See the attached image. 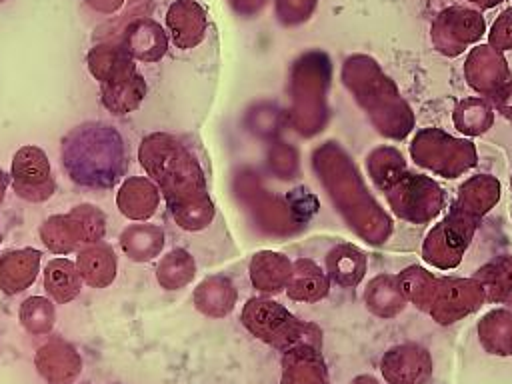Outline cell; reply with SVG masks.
I'll list each match as a JSON object with an SVG mask.
<instances>
[{"label":"cell","mask_w":512,"mask_h":384,"mask_svg":"<svg viewBox=\"0 0 512 384\" xmlns=\"http://www.w3.org/2000/svg\"><path fill=\"white\" fill-rule=\"evenodd\" d=\"M10 180L16 196L26 202H44L56 190L48 156L34 144H26L16 150L12 158Z\"/></svg>","instance_id":"obj_5"},{"label":"cell","mask_w":512,"mask_h":384,"mask_svg":"<svg viewBox=\"0 0 512 384\" xmlns=\"http://www.w3.org/2000/svg\"><path fill=\"white\" fill-rule=\"evenodd\" d=\"M470 2H474V4H478L480 8H492V6H496V4H500L502 0H470Z\"/></svg>","instance_id":"obj_33"},{"label":"cell","mask_w":512,"mask_h":384,"mask_svg":"<svg viewBox=\"0 0 512 384\" xmlns=\"http://www.w3.org/2000/svg\"><path fill=\"white\" fill-rule=\"evenodd\" d=\"M146 92L148 86L144 76L138 70H134L132 74L116 82L100 84V102L114 116H126L140 108Z\"/></svg>","instance_id":"obj_18"},{"label":"cell","mask_w":512,"mask_h":384,"mask_svg":"<svg viewBox=\"0 0 512 384\" xmlns=\"http://www.w3.org/2000/svg\"><path fill=\"white\" fill-rule=\"evenodd\" d=\"M86 66L92 78H96L100 84L116 82L136 70L132 56L122 44L116 42H100L92 46L86 54Z\"/></svg>","instance_id":"obj_16"},{"label":"cell","mask_w":512,"mask_h":384,"mask_svg":"<svg viewBox=\"0 0 512 384\" xmlns=\"http://www.w3.org/2000/svg\"><path fill=\"white\" fill-rule=\"evenodd\" d=\"M464 72H466L468 84L478 92H488L490 84L492 88L502 90V84L510 80L506 60L500 56L498 50H494L488 44L478 46L474 52H470Z\"/></svg>","instance_id":"obj_15"},{"label":"cell","mask_w":512,"mask_h":384,"mask_svg":"<svg viewBox=\"0 0 512 384\" xmlns=\"http://www.w3.org/2000/svg\"><path fill=\"white\" fill-rule=\"evenodd\" d=\"M350 384H380V382L374 376H370V374H360V376L352 378Z\"/></svg>","instance_id":"obj_31"},{"label":"cell","mask_w":512,"mask_h":384,"mask_svg":"<svg viewBox=\"0 0 512 384\" xmlns=\"http://www.w3.org/2000/svg\"><path fill=\"white\" fill-rule=\"evenodd\" d=\"M38 234L50 252L68 254L80 250V246L100 242L106 234V216L92 204H78L66 214L46 218Z\"/></svg>","instance_id":"obj_4"},{"label":"cell","mask_w":512,"mask_h":384,"mask_svg":"<svg viewBox=\"0 0 512 384\" xmlns=\"http://www.w3.org/2000/svg\"><path fill=\"white\" fill-rule=\"evenodd\" d=\"M488 42L494 50H512V8H506L492 22L488 30Z\"/></svg>","instance_id":"obj_29"},{"label":"cell","mask_w":512,"mask_h":384,"mask_svg":"<svg viewBox=\"0 0 512 384\" xmlns=\"http://www.w3.org/2000/svg\"><path fill=\"white\" fill-rule=\"evenodd\" d=\"M280 384H330L320 348L296 344L284 350Z\"/></svg>","instance_id":"obj_12"},{"label":"cell","mask_w":512,"mask_h":384,"mask_svg":"<svg viewBox=\"0 0 512 384\" xmlns=\"http://www.w3.org/2000/svg\"><path fill=\"white\" fill-rule=\"evenodd\" d=\"M20 324L32 336H44L52 330L56 320L54 304L44 296H30L20 304Z\"/></svg>","instance_id":"obj_26"},{"label":"cell","mask_w":512,"mask_h":384,"mask_svg":"<svg viewBox=\"0 0 512 384\" xmlns=\"http://www.w3.org/2000/svg\"><path fill=\"white\" fill-rule=\"evenodd\" d=\"M194 272V258L184 248H176L160 260L156 268V280L166 290H178L194 278Z\"/></svg>","instance_id":"obj_25"},{"label":"cell","mask_w":512,"mask_h":384,"mask_svg":"<svg viewBox=\"0 0 512 384\" xmlns=\"http://www.w3.org/2000/svg\"><path fill=\"white\" fill-rule=\"evenodd\" d=\"M6 188H8V174L0 168V204H2V200L6 196Z\"/></svg>","instance_id":"obj_32"},{"label":"cell","mask_w":512,"mask_h":384,"mask_svg":"<svg viewBox=\"0 0 512 384\" xmlns=\"http://www.w3.org/2000/svg\"><path fill=\"white\" fill-rule=\"evenodd\" d=\"M76 268L82 278L92 288H106L114 282L118 260L114 250L104 242L86 244L76 254Z\"/></svg>","instance_id":"obj_17"},{"label":"cell","mask_w":512,"mask_h":384,"mask_svg":"<svg viewBox=\"0 0 512 384\" xmlns=\"http://www.w3.org/2000/svg\"><path fill=\"white\" fill-rule=\"evenodd\" d=\"M120 246L132 260L146 262L162 250L164 232L152 224H134L122 232Z\"/></svg>","instance_id":"obj_23"},{"label":"cell","mask_w":512,"mask_h":384,"mask_svg":"<svg viewBox=\"0 0 512 384\" xmlns=\"http://www.w3.org/2000/svg\"><path fill=\"white\" fill-rule=\"evenodd\" d=\"M60 162L74 184L108 190L126 174L128 154L114 126L90 120L74 126L62 138Z\"/></svg>","instance_id":"obj_2"},{"label":"cell","mask_w":512,"mask_h":384,"mask_svg":"<svg viewBox=\"0 0 512 384\" xmlns=\"http://www.w3.org/2000/svg\"><path fill=\"white\" fill-rule=\"evenodd\" d=\"M406 304V296L400 288L398 278L380 276L370 282L366 290V306L372 314L380 318H392L402 312Z\"/></svg>","instance_id":"obj_22"},{"label":"cell","mask_w":512,"mask_h":384,"mask_svg":"<svg viewBox=\"0 0 512 384\" xmlns=\"http://www.w3.org/2000/svg\"><path fill=\"white\" fill-rule=\"evenodd\" d=\"M0 244H2V234H0Z\"/></svg>","instance_id":"obj_34"},{"label":"cell","mask_w":512,"mask_h":384,"mask_svg":"<svg viewBox=\"0 0 512 384\" xmlns=\"http://www.w3.org/2000/svg\"><path fill=\"white\" fill-rule=\"evenodd\" d=\"M42 252L36 248L8 250L0 256V290L8 296L34 284L40 272Z\"/></svg>","instance_id":"obj_14"},{"label":"cell","mask_w":512,"mask_h":384,"mask_svg":"<svg viewBox=\"0 0 512 384\" xmlns=\"http://www.w3.org/2000/svg\"><path fill=\"white\" fill-rule=\"evenodd\" d=\"M386 384H428L432 378V356L416 342L388 348L380 360Z\"/></svg>","instance_id":"obj_8"},{"label":"cell","mask_w":512,"mask_h":384,"mask_svg":"<svg viewBox=\"0 0 512 384\" xmlns=\"http://www.w3.org/2000/svg\"><path fill=\"white\" fill-rule=\"evenodd\" d=\"M34 366L44 382L70 384L82 372V358L70 342L62 338H50L36 350Z\"/></svg>","instance_id":"obj_9"},{"label":"cell","mask_w":512,"mask_h":384,"mask_svg":"<svg viewBox=\"0 0 512 384\" xmlns=\"http://www.w3.org/2000/svg\"><path fill=\"white\" fill-rule=\"evenodd\" d=\"M478 340L488 354L512 356V312L490 310L478 322Z\"/></svg>","instance_id":"obj_21"},{"label":"cell","mask_w":512,"mask_h":384,"mask_svg":"<svg viewBox=\"0 0 512 384\" xmlns=\"http://www.w3.org/2000/svg\"><path fill=\"white\" fill-rule=\"evenodd\" d=\"M194 306L198 312L210 318H224L236 304V290L230 280L222 276H210L194 290Z\"/></svg>","instance_id":"obj_19"},{"label":"cell","mask_w":512,"mask_h":384,"mask_svg":"<svg viewBox=\"0 0 512 384\" xmlns=\"http://www.w3.org/2000/svg\"><path fill=\"white\" fill-rule=\"evenodd\" d=\"M166 28L180 50H190L204 40L208 18L206 10L194 0H176L166 12Z\"/></svg>","instance_id":"obj_10"},{"label":"cell","mask_w":512,"mask_h":384,"mask_svg":"<svg viewBox=\"0 0 512 384\" xmlns=\"http://www.w3.org/2000/svg\"><path fill=\"white\" fill-rule=\"evenodd\" d=\"M484 300V288L474 280H438L428 312L434 322L448 326L476 312Z\"/></svg>","instance_id":"obj_7"},{"label":"cell","mask_w":512,"mask_h":384,"mask_svg":"<svg viewBox=\"0 0 512 384\" xmlns=\"http://www.w3.org/2000/svg\"><path fill=\"white\" fill-rule=\"evenodd\" d=\"M240 320L252 336L282 352L296 344L320 348V330L314 324L298 320L274 300L250 298L242 308Z\"/></svg>","instance_id":"obj_3"},{"label":"cell","mask_w":512,"mask_h":384,"mask_svg":"<svg viewBox=\"0 0 512 384\" xmlns=\"http://www.w3.org/2000/svg\"><path fill=\"white\" fill-rule=\"evenodd\" d=\"M160 204V190L148 176H128L118 192L116 206L128 220L144 222L152 218Z\"/></svg>","instance_id":"obj_13"},{"label":"cell","mask_w":512,"mask_h":384,"mask_svg":"<svg viewBox=\"0 0 512 384\" xmlns=\"http://www.w3.org/2000/svg\"><path fill=\"white\" fill-rule=\"evenodd\" d=\"M328 266H330V276L340 284L344 270H348V286L358 284V280L364 274L366 268V258L360 250H356L354 246L346 244V246H338L332 250L330 258H328Z\"/></svg>","instance_id":"obj_27"},{"label":"cell","mask_w":512,"mask_h":384,"mask_svg":"<svg viewBox=\"0 0 512 384\" xmlns=\"http://www.w3.org/2000/svg\"><path fill=\"white\" fill-rule=\"evenodd\" d=\"M306 270H302L300 260L294 266V272H290L286 292L292 300L300 302H316L328 294V276L322 274V270L310 262L304 260Z\"/></svg>","instance_id":"obj_24"},{"label":"cell","mask_w":512,"mask_h":384,"mask_svg":"<svg viewBox=\"0 0 512 384\" xmlns=\"http://www.w3.org/2000/svg\"><path fill=\"white\" fill-rule=\"evenodd\" d=\"M124 50L136 62H158L168 50V36L164 28L152 18H136L132 20L122 36Z\"/></svg>","instance_id":"obj_11"},{"label":"cell","mask_w":512,"mask_h":384,"mask_svg":"<svg viewBox=\"0 0 512 384\" xmlns=\"http://www.w3.org/2000/svg\"><path fill=\"white\" fill-rule=\"evenodd\" d=\"M138 162L146 176L158 184L180 228L200 230L210 222L214 210L204 174L184 144L170 134L152 132L140 142Z\"/></svg>","instance_id":"obj_1"},{"label":"cell","mask_w":512,"mask_h":384,"mask_svg":"<svg viewBox=\"0 0 512 384\" xmlns=\"http://www.w3.org/2000/svg\"><path fill=\"white\" fill-rule=\"evenodd\" d=\"M84 2L100 14H114L124 6V0H84Z\"/></svg>","instance_id":"obj_30"},{"label":"cell","mask_w":512,"mask_h":384,"mask_svg":"<svg viewBox=\"0 0 512 384\" xmlns=\"http://www.w3.org/2000/svg\"><path fill=\"white\" fill-rule=\"evenodd\" d=\"M478 276L486 278L482 282V288L488 300L512 306V272H488L486 268H482Z\"/></svg>","instance_id":"obj_28"},{"label":"cell","mask_w":512,"mask_h":384,"mask_svg":"<svg viewBox=\"0 0 512 384\" xmlns=\"http://www.w3.org/2000/svg\"><path fill=\"white\" fill-rule=\"evenodd\" d=\"M44 290L58 304H68L82 290V278L72 260L52 258L44 268Z\"/></svg>","instance_id":"obj_20"},{"label":"cell","mask_w":512,"mask_h":384,"mask_svg":"<svg viewBox=\"0 0 512 384\" xmlns=\"http://www.w3.org/2000/svg\"><path fill=\"white\" fill-rule=\"evenodd\" d=\"M484 34V20L478 12L450 6L444 8L432 24V42L438 52L456 56Z\"/></svg>","instance_id":"obj_6"},{"label":"cell","mask_w":512,"mask_h":384,"mask_svg":"<svg viewBox=\"0 0 512 384\" xmlns=\"http://www.w3.org/2000/svg\"><path fill=\"white\" fill-rule=\"evenodd\" d=\"M0 2H4V0H0Z\"/></svg>","instance_id":"obj_35"}]
</instances>
